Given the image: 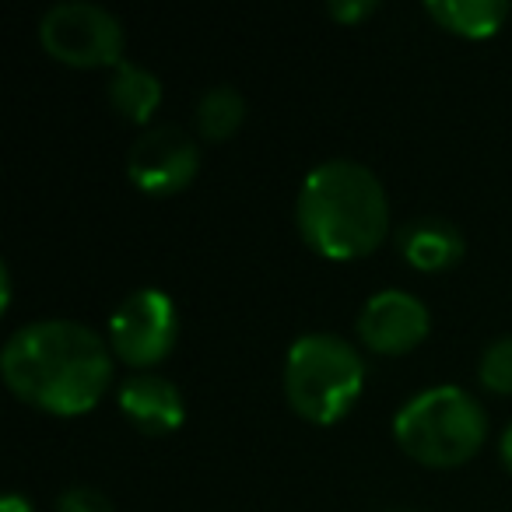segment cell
<instances>
[{
	"instance_id": "6da1fadb",
	"label": "cell",
	"mask_w": 512,
	"mask_h": 512,
	"mask_svg": "<svg viewBox=\"0 0 512 512\" xmlns=\"http://www.w3.org/2000/svg\"><path fill=\"white\" fill-rule=\"evenodd\" d=\"M0 372L25 404L53 414H85L109 390L113 348L85 323L36 320L8 337Z\"/></svg>"
},
{
	"instance_id": "7a4b0ae2",
	"label": "cell",
	"mask_w": 512,
	"mask_h": 512,
	"mask_svg": "<svg viewBox=\"0 0 512 512\" xmlns=\"http://www.w3.org/2000/svg\"><path fill=\"white\" fill-rule=\"evenodd\" d=\"M295 221L302 239L320 256L358 260L383 246L390 232V204L369 165L330 158L302 179Z\"/></svg>"
},
{
	"instance_id": "3957f363",
	"label": "cell",
	"mask_w": 512,
	"mask_h": 512,
	"mask_svg": "<svg viewBox=\"0 0 512 512\" xmlns=\"http://www.w3.org/2000/svg\"><path fill=\"white\" fill-rule=\"evenodd\" d=\"M393 435L411 460L425 467H456L481 449L488 418L467 390L432 386L400 407L393 418Z\"/></svg>"
},
{
	"instance_id": "277c9868",
	"label": "cell",
	"mask_w": 512,
	"mask_h": 512,
	"mask_svg": "<svg viewBox=\"0 0 512 512\" xmlns=\"http://www.w3.org/2000/svg\"><path fill=\"white\" fill-rule=\"evenodd\" d=\"M365 386V362L334 334H306L288 348L285 393L295 414L313 425H334L355 407Z\"/></svg>"
},
{
	"instance_id": "5b68a950",
	"label": "cell",
	"mask_w": 512,
	"mask_h": 512,
	"mask_svg": "<svg viewBox=\"0 0 512 512\" xmlns=\"http://www.w3.org/2000/svg\"><path fill=\"white\" fill-rule=\"evenodd\" d=\"M46 53L71 67H116L123 64V25L113 11L88 0L53 4L39 22Z\"/></svg>"
},
{
	"instance_id": "8992f818",
	"label": "cell",
	"mask_w": 512,
	"mask_h": 512,
	"mask_svg": "<svg viewBox=\"0 0 512 512\" xmlns=\"http://www.w3.org/2000/svg\"><path fill=\"white\" fill-rule=\"evenodd\" d=\"M179 334L176 302L158 288L130 292L109 316V348L127 365H155L172 351Z\"/></svg>"
},
{
	"instance_id": "52a82bcc",
	"label": "cell",
	"mask_w": 512,
	"mask_h": 512,
	"mask_svg": "<svg viewBox=\"0 0 512 512\" xmlns=\"http://www.w3.org/2000/svg\"><path fill=\"white\" fill-rule=\"evenodd\" d=\"M200 169V148L183 127L176 123H158L148 127L127 155V176L137 190L151 197H169L193 183Z\"/></svg>"
},
{
	"instance_id": "ba28073f",
	"label": "cell",
	"mask_w": 512,
	"mask_h": 512,
	"mask_svg": "<svg viewBox=\"0 0 512 512\" xmlns=\"http://www.w3.org/2000/svg\"><path fill=\"white\" fill-rule=\"evenodd\" d=\"M358 337L379 355H404L428 337V306L404 288L376 292L358 313Z\"/></svg>"
},
{
	"instance_id": "9c48e42d",
	"label": "cell",
	"mask_w": 512,
	"mask_h": 512,
	"mask_svg": "<svg viewBox=\"0 0 512 512\" xmlns=\"http://www.w3.org/2000/svg\"><path fill=\"white\" fill-rule=\"evenodd\" d=\"M120 411L144 435H169L186 418L179 386L165 376H148V372H141V376L127 379L120 386Z\"/></svg>"
},
{
	"instance_id": "30bf717a",
	"label": "cell",
	"mask_w": 512,
	"mask_h": 512,
	"mask_svg": "<svg viewBox=\"0 0 512 512\" xmlns=\"http://www.w3.org/2000/svg\"><path fill=\"white\" fill-rule=\"evenodd\" d=\"M397 246L404 260L418 271H446V267L460 264L463 242L460 228L446 218H414L397 232Z\"/></svg>"
},
{
	"instance_id": "8fae6325",
	"label": "cell",
	"mask_w": 512,
	"mask_h": 512,
	"mask_svg": "<svg viewBox=\"0 0 512 512\" xmlns=\"http://www.w3.org/2000/svg\"><path fill=\"white\" fill-rule=\"evenodd\" d=\"M428 15L463 39H491L509 18L505 0H428Z\"/></svg>"
},
{
	"instance_id": "7c38bea8",
	"label": "cell",
	"mask_w": 512,
	"mask_h": 512,
	"mask_svg": "<svg viewBox=\"0 0 512 512\" xmlns=\"http://www.w3.org/2000/svg\"><path fill=\"white\" fill-rule=\"evenodd\" d=\"M109 102H113L116 113H123L127 120L144 123V120H151V113H155L158 102H162V81H158L148 67L123 60V64H116L113 74H109Z\"/></svg>"
},
{
	"instance_id": "4fadbf2b",
	"label": "cell",
	"mask_w": 512,
	"mask_h": 512,
	"mask_svg": "<svg viewBox=\"0 0 512 512\" xmlns=\"http://www.w3.org/2000/svg\"><path fill=\"white\" fill-rule=\"evenodd\" d=\"M197 130L204 141H228L246 120V99L239 88L214 85L197 99Z\"/></svg>"
},
{
	"instance_id": "5bb4252c",
	"label": "cell",
	"mask_w": 512,
	"mask_h": 512,
	"mask_svg": "<svg viewBox=\"0 0 512 512\" xmlns=\"http://www.w3.org/2000/svg\"><path fill=\"white\" fill-rule=\"evenodd\" d=\"M477 379L488 393L498 397H509L512 393V334L495 337V341L484 348L481 362H477Z\"/></svg>"
},
{
	"instance_id": "9a60e30c",
	"label": "cell",
	"mask_w": 512,
	"mask_h": 512,
	"mask_svg": "<svg viewBox=\"0 0 512 512\" xmlns=\"http://www.w3.org/2000/svg\"><path fill=\"white\" fill-rule=\"evenodd\" d=\"M53 512H113V502L95 488H67Z\"/></svg>"
},
{
	"instance_id": "2e32d148",
	"label": "cell",
	"mask_w": 512,
	"mask_h": 512,
	"mask_svg": "<svg viewBox=\"0 0 512 512\" xmlns=\"http://www.w3.org/2000/svg\"><path fill=\"white\" fill-rule=\"evenodd\" d=\"M372 11H376V0H334V4H327V15L344 25L362 22V18H369Z\"/></svg>"
},
{
	"instance_id": "e0dca14e",
	"label": "cell",
	"mask_w": 512,
	"mask_h": 512,
	"mask_svg": "<svg viewBox=\"0 0 512 512\" xmlns=\"http://www.w3.org/2000/svg\"><path fill=\"white\" fill-rule=\"evenodd\" d=\"M0 512H32V502L22 495H4L0 498Z\"/></svg>"
},
{
	"instance_id": "ac0fdd59",
	"label": "cell",
	"mask_w": 512,
	"mask_h": 512,
	"mask_svg": "<svg viewBox=\"0 0 512 512\" xmlns=\"http://www.w3.org/2000/svg\"><path fill=\"white\" fill-rule=\"evenodd\" d=\"M502 460H505V467L512 470V425L505 428V435H502Z\"/></svg>"
}]
</instances>
